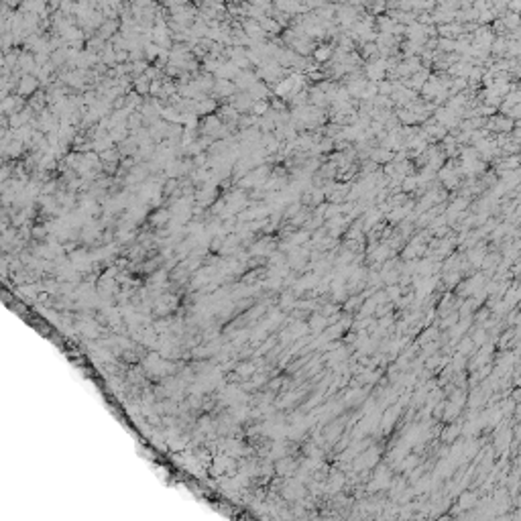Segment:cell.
I'll return each mask as SVG.
<instances>
[{
    "instance_id": "obj_1",
    "label": "cell",
    "mask_w": 521,
    "mask_h": 521,
    "mask_svg": "<svg viewBox=\"0 0 521 521\" xmlns=\"http://www.w3.org/2000/svg\"><path fill=\"white\" fill-rule=\"evenodd\" d=\"M312 55H313L315 63H326L334 57V49H332V45H318V47H313Z\"/></svg>"
}]
</instances>
